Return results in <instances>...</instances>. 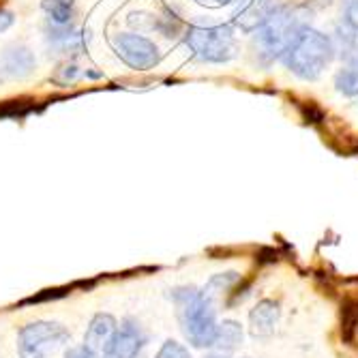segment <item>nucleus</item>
<instances>
[{
  "label": "nucleus",
  "mask_w": 358,
  "mask_h": 358,
  "mask_svg": "<svg viewBox=\"0 0 358 358\" xmlns=\"http://www.w3.org/2000/svg\"><path fill=\"white\" fill-rule=\"evenodd\" d=\"M116 329H118V322H116L114 315H110V313H96V315H92V320L88 324L82 345L88 352L106 358V352L110 348V341H112Z\"/></svg>",
  "instance_id": "9b49d317"
},
{
  "label": "nucleus",
  "mask_w": 358,
  "mask_h": 358,
  "mask_svg": "<svg viewBox=\"0 0 358 358\" xmlns=\"http://www.w3.org/2000/svg\"><path fill=\"white\" fill-rule=\"evenodd\" d=\"M341 26L358 37V0H341Z\"/></svg>",
  "instance_id": "aec40b11"
},
{
  "label": "nucleus",
  "mask_w": 358,
  "mask_h": 358,
  "mask_svg": "<svg viewBox=\"0 0 358 358\" xmlns=\"http://www.w3.org/2000/svg\"><path fill=\"white\" fill-rule=\"evenodd\" d=\"M35 110L32 99H13L0 106V118H24Z\"/></svg>",
  "instance_id": "6ab92c4d"
},
{
  "label": "nucleus",
  "mask_w": 358,
  "mask_h": 358,
  "mask_svg": "<svg viewBox=\"0 0 358 358\" xmlns=\"http://www.w3.org/2000/svg\"><path fill=\"white\" fill-rule=\"evenodd\" d=\"M195 3H213V5H219V7H223V5H232V3H236V0H195Z\"/></svg>",
  "instance_id": "a878e982"
},
{
  "label": "nucleus",
  "mask_w": 358,
  "mask_h": 358,
  "mask_svg": "<svg viewBox=\"0 0 358 358\" xmlns=\"http://www.w3.org/2000/svg\"><path fill=\"white\" fill-rule=\"evenodd\" d=\"M152 30L159 32V35H164L166 39H176L185 30V22L172 7H166L164 11L155 15V28Z\"/></svg>",
  "instance_id": "f3484780"
},
{
  "label": "nucleus",
  "mask_w": 358,
  "mask_h": 358,
  "mask_svg": "<svg viewBox=\"0 0 358 358\" xmlns=\"http://www.w3.org/2000/svg\"><path fill=\"white\" fill-rule=\"evenodd\" d=\"M206 358H230L227 354H219V352H213V354H208Z\"/></svg>",
  "instance_id": "bb28decb"
},
{
  "label": "nucleus",
  "mask_w": 358,
  "mask_h": 358,
  "mask_svg": "<svg viewBox=\"0 0 358 358\" xmlns=\"http://www.w3.org/2000/svg\"><path fill=\"white\" fill-rule=\"evenodd\" d=\"M241 279H243V277H241V273H236V271L219 273V275H213V277L208 279V283L202 287V292H204V296H206L215 307H217L219 303L225 305L227 296H230V292L236 287V283H238Z\"/></svg>",
  "instance_id": "4468645a"
},
{
  "label": "nucleus",
  "mask_w": 358,
  "mask_h": 358,
  "mask_svg": "<svg viewBox=\"0 0 358 358\" xmlns=\"http://www.w3.org/2000/svg\"><path fill=\"white\" fill-rule=\"evenodd\" d=\"M313 11L301 3H285L262 24L253 35V54L255 60L264 67H271L275 60H281L289 43L296 39L299 32L309 26Z\"/></svg>",
  "instance_id": "f257e3e1"
},
{
  "label": "nucleus",
  "mask_w": 358,
  "mask_h": 358,
  "mask_svg": "<svg viewBox=\"0 0 358 358\" xmlns=\"http://www.w3.org/2000/svg\"><path fill=\"white\" fill-rule=\"evenodd\" d=\"M281 320V305L275 299H262L249 311V335L255 341H268Z\"/></svg>",
  "instance_id": "1a4fd4ad"
},
{
  "label": "nucleus",
  "mask_w": 358,
  "mask_h": 358,
  "mask_svg": "<svg viewBox=\"0 0 358 358\" xmlns=\"http://www.w3.org/2000/svg\"><path fill=\"white\" fill-rule=\"evenodd\" d=\"M110 45L116 56L134 71H148L161 60L159 45L140 32H116L110 37Z\"/></svg>",
  "instance_id": "423d86ee"
},
{
  "label": "nucleus",
  "mask_w": 358,
  "mask_h": 358,
  "mask_svg": "<svg viewBox=\"0 0 358 358\" xmlns=\"http://www.w3.org/2000/svg\"><path fill=\"white\" fill-rule=\"evenodd\" d=\"M170 301L176 307V320L185 339L198 350L213 348L217 333V307L195 285H178L170 289Z\"/></svg>",
  "instance_id": "f03ea898"
},
{
  "label": "nucleus",
  "mask_w": 358,
  "mask_h": 358,
  "mask_svg": "<svg viewBox=\"0 0 358 358\" xmlns=\"http://www.w3.org/2000/svg\"><path fill=\"white\" fill-rule=\"evenodd\" d=\"M301 5H305L307 9H311V11H317V9H322V7H329L331 5V0H299Z\"/></svg>",
  "instance_id": "393cba45"
},
{
  "label": "nucleus",
  "mask_w": 358,
  "mask_h": 358,
  "mask_svg": "<svg viewBox=\"0 0 358 358\" xmlns=\"http://www.w3.org/2000/svg\"><path fill=\"white\" fill-rule=\"evenodd\" d=\"M155 358H191V354H189V348H185L182 343L168 339L164 345L159 348Z\"/></svg>",
  "instance_id": "4be33fe9"
},
{
  "label": "nucleus",
  "mask_w": 358,
  "mask_h": 358,
  "mask_svg": "<svg viewBox=\"0 0 358 358\" xmlns=\"http://www.w3.org/2000/svg\"><path fill=\"white\" fill-rule=\"evenodd\" d=\"M185 43L195 58L206 64H225L241 52L234 24L195 22L185 28Z\"/></svg>",
  "instance_id": "20e7f679"
},
{
  "label": "nucleus",
  "mask_w": 358,
  "mask_h": 358,
  "mask_svg": "<svg viewBox=\"0 0 358 358\" xmlns=\"http://www.w3.org/2000/svg\"><path fill=\"white\" fill-rule=\"evenodd\" d=\"M45 39L50 43V50L58 56H78L86 50L90 35L84 30H78L73 24L67 26H58L48 22L45 24ZM50 52V54H52Z\"/></svg>",
  "instance_id": "6e6552de"
},
{
  "label": "nucleus",
  "mask_w": 358,
  "mask_h": 358,
  "mask_svg": "<svg viewBox=\"0 0 358 358\" xmlns=\"http://www.w3.org/2000/svg\"><path fill=\"white\" fill-rule=\"evenodd\" d=\"M71 285H64V287H54V289H43L39 292L37 296H30V299H24L20 305H35V303H45V301H56V299H62L71 294Z\"/></svg>",
  "instance_id": "412c9836"
},
{
  "label": "nucleus",
  "mask_w": 358,
  "mask_h": 358,
  "mask_svg": "<svg viewBox=\"0 0 358 358\" xmlns=\"http://www.w3.org/2000/svg\"><path fill=\"white\" fill-rule=\"evenodd\" d=\"M71 333L60 322L37 320L30 322L17 333V354L20 358H45L48 352L69 343Z\"/></svg>",
  "instance_id": "39448f33"
},
{
  "label": "nucleus",
  "mask_w": 358,
  "mask_h": 358,
  "mask_svg": "<svg viewBox=\"0 0 358 358\" xmlns=\"http://www.w3.org/2000/svg\"><path fill=\"white\" fill-rule=\"evenodd\" d=\"M146 337L140 329V324L131 317H127L116 329L106 358H138L140 350L144 348Z\"/></svg>",
  "instance_id": "9d476101"
},
{
  "label": "nucleus",
  "mask_w": 358,
  "mask_h": 358,
  "mask_svg": "<svg viewBox=\"0 0 358 358\" xmlns=\"http://www.w3.org/2000/svg\"><path fill=\"white\" fill-rule=\"evenodd\" d=\"M127 22L138 30H152L155 28V13H131Z\"/></svg>",
  "instance_id": "5701e85b"
},
{
  "label": "nucleus",
  "mask_w": 358,
  "mask_h": 358,
  "mask_svg": "<svg viewBox=\"0 0 358 358\" xmlns=\"http://www.w3.org/2000/svg\"><path fill=\"white\" fill-rule=\"evenodd\" d=\"M285 0H236V9L232 15L234 28L243 30L245 35H251L262 26Z\"/></svg>",
  "instance_id": "0eeeda50"
},
{
  "label": "nucleus",
  "mask_w": 358,
  "mask_h": 358,
  "mask_svg": "<svg viewBox=\"0 0 358 358\" xmlns=\"http://www.w3.org/2000/svg\"><path fill=\"white\" fill-rule=\"evenodd\" d=\"M41 9L48 15V22L67 26L76 17V0H41Z\"/></svg>",
  "instance_id": "dca6fc26"
},
{
  "label": "nucleus",
  "mask_w": 358,
  "mask_h": 358,
  "mask_svg": "<svg viewBox=\"0 0 358 358\" xmlns=\"http://www.w3.org/2000/svg\"><path fill=\"white\" fill-rule=\"evenodd\" d=\"M243 339H245V331L241 327V322L223 320V322L217 324V333H215V341H213L210 350L230 356L243 345Z\"/></svg>",
  "instance_id": "ddd939ff"
},
{
  "label": "nucleus",
  "mask_w": 358,
  "mask_h": 358,
  "mask_svg": "<svg viewBox=\"0 0 358 358\" xmlns=\"http://www.w3.org/2000/svg\"><path fill=\"white\" fill-rule=\"evenodd\" d=\"M335 56H337V50H335L333 37L322 30L305 26L296 35V39L289 43L285 54L281 56V62H283V67L289 73H294L299 80L315 82L331 67Z\"/></svg>",
  "instance_id": "7ed1b4c3"
},
{
  "label": "nucleus",
  "mask_w": 358,
  "mask_h": 358,
  "mask_svg": "<svg viewBox=\"0 0 358 358\" xmlns=\"http://www.w3.org/2000/svg\"><path fill=\"white\" fill-rule=\"evenodd\" d=\"M335 88L343 96H358V52L335 73Z\"/></svg>",
  "instance_id": "2eb2a0df"
},
{
  "label": "nucleus",
  "mask_w": 358,
  "mask_h": 358,
  "mask_svg": "<svg viewBox=\"0 0 358 358\" xmlns=\"http://www.w3.org/2000/svg\"><path fill=\"white\" fill-rule=\"evenodd\" d=\"M0 69L11 80H26L37 69V56L26 45H9L0 54Z\"/></svg>",
  "instance_id": "f8f14e48"
},
{
  "label": "nucleus",
  "mask_w": 358,
  "mask_h": 358,
  "mask_svg": "<svg viewBox=\"0 0 358 358\" xmlns=\"http://www.w3.org/2000/svg\"><path fill=\"white\" fill-rule=\"evenodd\" d=\"M13 22H15V15H13L11 11H7V9H0V32L9 30V28L13 26Z\"/></svg>",
  "instance_id": "b1692460"
},
{
  "label": "nucleus",
  "mask_w": 358,
  "mask_h": 358,
  "mask_svg": "<svg viewBox=\"0 0 358 358\" xmlns=\"http://www.w3.org/2000/svg\"><path fill=\"white\" fill-rule=\"evenodd\" d=\"M82 76H84V73L80 71V67H78L76 62L64 60V62H60L58 67L54 69L52 82L58 84V86H71V84H76Z\"/></svg>",
  "instance_id": "a211bd4d"
}]
</instances>
